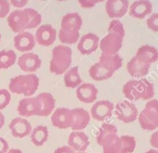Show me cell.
<instances>
[{
	"label": "cell",
	"mask_w": 158,
	"mask_h": 153,
	"mask_svg": "<svg viewBox=\"0 0 158 153\" xmlns=\"http://www.w3.org/2000/svg\"><path fill=\"white\" fill-rule=\"evenodd\" d=\"M145 153H158V151L156 150H150V151H146Z\"/></svg>",
	"instance_id": "40"
},
{
	"label": "cell",
	"mask_w": 158,
	"mask_h": 153,
	"mask_svg": "<svg viewBox=\"0 0 158 153\" xmlns=\"http://www.w3.org/2000/svg\"><path fill=\"white\" fill-rule=\"evenodd\" d=\"M18 65L23 72L31 73L41 67L42 60L37 54H34L32 52H27L22 54L19 58Z\"/></svg>",
	"instance_id": "15"
},
{
	"label": "cell",
	"mask_w": 158,
	"mask_h": 153,
	"mask_svg": "<svg viewBox=\"0 0 158 153\" xmlns=\"http://www.w3.org/2000/svg\"><path fill=\"white\" fill-rule=\"evenodd\" d=\"M34 38L39 45L49 46L56 39V31L51 24H43L37 28Z\"/></svg>",
	"instance_id": "13"
},
{
	"label": "cell",
	"mask_w": 158,
	"mask_h": 153,
	"mask_svg": "<svg viewBox=\"0 0 158 153\" xmlns=\"http://www.w3.org/2000/svg\"><path fill=\"white\" fill-rule=\"evenodd\" d=\"M17 60L16 53L13 50L0 51V69H8L15 64Z\"/></svg>",
	"instance_id": "28"
},
{
	"label": "cell",
	"mask_w": 158,
	"mask_h": 153,
	"mask_svg": "<svg viewBox=\"0 0 158 153\" xmlns=\"http://www.w3.org/2000/svg\"><path fill=\"white\" fill-rule=\"evenodd\" d=\"M10 9V4L6 0H0V19L8 15Z\"/></svg>",
	"instance_id": "32"
},
{
	"label": "cell",
	"mask_w": 158,
	"mask_h": 153,
	"mask_svg": "<svg viewBox=\"0 0 158 153\" xmlns=\"http://www.w3.org/2000/svg\"><path fill=\"white\" fill-rule=\"evenodd\" d=\"M99 37L92 33L84 34L78 43V50L82 55H89L97 50L99 46Z\"/></svg>",
	"instance_id": "19"
},
{
	"label": "cell",
	"mask_w": 158,
	"mask_h": 153,
	"mask_svg": "<svg viewBox=\"0 0 158 153\" xmlns=\"http://www.w3.org/2000/svg\"><path fill=\"white\" fill-rule=\"evenodd\" d=\"M125 36V30L123 24L118 20H111L108 27V34H106L100 42L99 47L102 54L116 55L123 46V39Z\"/></svg>",
	"instance_id": "4"
},
{
	"label": "cell",
	"mask_w": 158,
	"mask_h": 153,
	"mask_svg": "<svg viewBox=\"0 0 158 153\" xmlns=\"http://www.w3.org/2000/svg\"><path fill=\"white\" fill-rule=\"evenodd\" d=\"M72 63V49L68 46L58 45L52 50L50 72L56 75L65 73Z\"/></svg>",
	"instance_id": "8"
},
{
	"label": "cell",
	"mask_w": 158,
	"mask_h": 153,
	"mask_svg": "<svg viewBox=\"0 0 158 153\" xmlns=\"http://www.w3.org/2000/svg\"><path fill=\"white\" fill-rule=\"evenodd\" d=\"M150 143L155 149H158V132H155L152 135L150 138Z\"/></svg>",
	"instance_id": "36"
},
{
	"label": "cell",
	"mask_w": 158,
	"mask_h": 153,
	"mask_svg": "<svg viewBox=\"0 0 158 153\" xmlns=\"http://www.w3.org/2000/svg\"><path fill=\"white\" fill-rule=\"evenodd\" d=\"M65 85L69 88H77L81 85V78L79 73V67L75 66L69 68L64 75Z\"/></svg>",
	"instance_id": "27"
},
{
	"label": "cell",
	"mask_w": 158,
	"mask_h": 153,
	"mask_svg": "<svg viewBox=\"0 0 158 153\" xmlns=\"http://www.w3.org/2000/svg\"><path fill=\"white\" fill-rule=\"evenodd\" d=\"M114 105L109 100H99L94 104L91 109L92 117L99 122H104L105 120L110 118L113 114Z\"/></svg>",
	"instance_id": "14"
},
{
	"label": "cell",
	"mask_w": 158,
	"mask_h": 153,
	"mask_svg": "<svg viewBox=\"0 0 158 153\" xmlns=\"http://www.w3.org/2000/svg\"><path fill=\"white\" fill-rule=\"evenodd\" d=\"M82 26V19L78 12L64 15L61 20V27L58 32L59 41L63 44L73 45L80 38V30Z\"/></svg>",
	"instance_id": "5"
},
{
	"label": "cell",
	"mask_w": 158,
	"mask_h": 153,
	"mask_svg": "<svg viewBox=\"0 0 158 153\" xmlns=\"http://www.w3.org/2000/svg\"><path fill=\"white\" fill-rule=\"evenodd\" d=\"M11 101V94L6 89H0V111L5 109Z\"/></svg>",
	"instance_id": "30"
},
{
	"label": "cell",
	"mask_w": 158,
	"mask_h": 153,
	"mask_svg": "<svg viewBox=\"0 0 158 153\" xmlns=\"http://www.w3.org/2000/svg\"><path fill=\"white\" fill-rule=\"evenodd\" d=\"M115 114L119 121L125 124H130L137 120L139 111L132 102L129 100H122L116 105Z\"/></svg>",
	"instance_id": "11"
},
{
	"label": "cell",
	"mask_w": 158,
	"mask_h": 153,
	"mask_svg": "<svg viewBox=\"0 0 158 153\" xmlns=\"http://www.w3.org/2000/svg\"><path fill=\"white\" fill-rule=\"evenodd\" d=\"M6 153H22V151L20 150H18V149H10L7 151Z\"/></svg>",
	"instance_id": "39"
},
{
	"label": "cell",
	"mask_w": 158,
	"mask_h": 153,
	"mask_svg": "<svg viewBox=\"0 0 158 153\" xmlns=\"http://www.w3.org/2000/svg\"><path fill=\"white\" fill-rule=\"evenodd\" d=\"M49 132L46 126L44 125H38L34 129H31L30 134L31 141L37 147L43 146L48 139Z\"/></svg>",
	"instance_id": "26"
},
{
	"label": "cell",
	"mask_w": 158,
	"mask_h": 153,
	"mask_svg": "<svg viewBox=\"0 0 158 153\" xmlns=\"http://www.w3.org/2000/svg\"><path fill=\"white\" fill-rule=\"evenodd\" d=\"M120 138L119 153H132L136 149V139L131 136H122Z\"/></svg>",
	"instance_id": "29"
},
{
	"label": "cell",
	"mask_w": 158,
	"mask_h": 153,
	"mask_svg": "<svg viewBox=\"0 0 158 153\" xmlns=\"http://www.w3.org/2000/svg\"><path fill=\"white\" fill-rule=\"evenodd\" d=\"M53 126L58 129H68L71 127L73 116L71 110L67 108H58L55 110L51 117Z\"/></svg>",
	"instance_id": "12"
},
{
	"label": "cell",
	"mask_w": 158,
	"mask_h": 153,
	"mask_svg": "<svg viewBox=\"0 0 158 153\" xmlns=\"http://www.w3.org/2000/svg\"><path fill=\"white\" fill-rule=\"evenodd\" d=\"M98 95V89L93 84H81L76 89V96L78 99L83 103H92L95 101Z\"/></svg>",
	"instance_id": "22"
},
{
	"label": "cell",
	"mask_w": 158,
	"mask_h": 153,
	"mask_svg": "<svg viewBox=\"0 0 158 153\" xmlns=\"http://www.w3.org/2000/svg\"><path fill=\"white\" fill-rule=\"evenodd\" d=\"M40 80L37 75L29 73L25 75H18L9 81L8 88L11 93L24 95L27 98L32 96L38 89Z\"/></svg>",
	"instance_id": "9"
},
{
	"label": "cell",
	"mask_w": 158,
	"mask_h": 153,
	"mask_svg": "<svg viewBox=\"0 0 158 153\" xmlns=\"http://www.w3.org/2000/svg\"><path fill=\"white\" fill-rule=\"evenodd\" d=\"M56 99L50 93H41L34 98H24L19 102L17 111L20 116H42L50 115L55 110Z\"/></svg>",
	"instance_id": "1"
},
{
	"label": "cell",
	"mask_w": 158,
	"mask_h": 153,
	"mask_svg": "<svg viewBox=\"0 0 158 153\" xmlns=\"http://www.w3.org/2000/svg\"><path fill=\"white\" fill-rule=\"evenodd\" d=\"M69 147L74 151L85 152L88 146L90 145L89 138L84 132H71L68 139Z\"/></svg>",
	"instance_id": "20"
},
{
	"label": "cell",
	"mask_w": 158,
	"mask_h": 153,
	"mask_svg": "<svg viewBox=\"0 0 158 153\" xmlns=\"http://www.w3.org/2000/svg\"><path fill=\"white\" fill-rule=\"evenodd\" d=\"M151 65L143 63L139 61L135 57H133L127 64V71L129 74L136 79H142L144 78L148 73L150 70Z\"/></svg>",
	"instance_id": "24"
},
{
	"label": "cell",
	"mask_w": 158,
	"mask_h": 153,
	"mask_svg": "<svg viewBox=\"0 0 158 153\" xmlns=\"http://www.w3.org/2000/svg\"><path fill=\"white\" fill-rule=\"evenodd\" d=\"M138 121L142 129L154 131L158 127V102L156 99H151L145 105V108L138 114Z\"/></svg>",
	"instance_id": "10"
},
{
	"label": "cell",
	"mask_w": 158,
	"mask_h": 153,
	"mask_svg": "<svg viewBox=\"0 0 158 153\" xmlns=\"http://www.w3.org/2000/svg\"><path fill=\"white\" fill-rule=\"evenodd\" d=\"M123 59L118 55L102 54L99 61L89 69V75L95 81H105L111 78L114 73L122 67Z\"/></svg>",
	"instance_id": "3"
},
{
	"label": "cell",
	"mask_w": 158,
	"mask_h": 153,
	"mask_svg": "<svg viewBox=\"0 0 158 153\" xmlns=\"http://www.w3.org/2000/svg\"><path fill=\"white\" fill-rule=\"evenodd\" d=\"M0 41H1V33H0Z\"/></svg>",
	"instance_id": "41"
},
{
	"label": "cell",
	"mask_w": 158,
	"mask_h": 153,
	"mask_svg": "<svg viewBox=\"0 0 158 153\" xmlns=\"http://www.w3.org/2000/svg\"><path fill=\"white\" fill-rule=\"evenodd\" d=\"M96 142L102 147L104 153H119L120 138L118 136V128L114 125L108 123L102 124Z\"/></svg>",
	"instance_id": "7"
},
{
	"label": "cell",
	"mask_w": 158,
	"mask_h": 153,
	"mask_svg": "<svg viewBox=\"0 0 158 153\" xmlns=\"http://www.w3.org/2000/svg\"><path fill=\"white\" fill-rule=\"evenodd\" d=\"M100 2H102V1H88V0H84V1H82V0H80L79 1V3L81 4V6L82 7H84V8H89V7H94L96 4H98V3H100Z\"/></svg>",
	"instance_id": "33"
},
{
	"label": "cell",
	"mask_w": 158,
	"mask_h": 153,
	"mask_svg": "<svg viewBox=\"0 0 158 153\" xmlns=\"http://www.w3.org/2000/svg\"><path fill=\"white\" fill-rule=\"evenodd\" d=\"M139 61L151 65L152 63L156 62L158 59V51L156 47L153 46L144 45L142 46L134 56Z\"/></svg>",
	"instance_id": "25"
},
{
	"label": "cell",
	"mask_w": 158,
	"mask_h": 153,
	"mask_svg": "<svg viewBox=\"0 0 158 153\" xmlns=\"http://www.w3.org/2000/svg\"><path fill=\"white\" fill-rule=\"evenodd\" d=\"M8 150L9 148L6 140L0 137V153H6Z\"/></svg>",
	"instance_id": "34"
},
{
	"label": "cell",
	"mask_w": 158,
	"mask_h": 153,
	"mask_svg": "<svg viewBox=\"0 0 158 153\" xmlns=\"http://www.w3.org/2000/svg\"><path fill=\"white\" fill-rule=\"evenodd\" d=\"M123 94L128 100L137 101L151 100L155 96L154 85L147 79L142 78L139 80H131L127 82L123 86Z\"/></svg>",
	"instance_id": "6"
},
{
	"label": "cell",
	"mask_w": 158,
	"mask_h": 153,
	"mask_svg": "<svg viewBox=\"0 0 158 153\" xmlns=\"http://www.w3.org/2000/svg\"><path fill=\"white\" fill-rule=\"evenodd\" d=\"M147 27L155 33L158 32V14L152 13L146 20Z\"/></svg>",
	"instance_id": "31"
},
{
	"label": "cell",
	"mask_w": 158,
	"mask_h": 153,
	"mask_svg": "<svg viewBox=\"0 0 158 153\" xmlns=\"http://www.w3.org/2000/svg\"><path fill=\"white\" fill-rule=\"evenodd\" d=\"M153 11V4L148 0H139L133 2L130 7V15L133 18L143 20Z\"/></svg>",
	"instance_id": "21"
},
{
	"label": "cell",
	"mask_w": 158,
	"mask_h": 153,
	"mask_svg": "<svg viewBox=\"0 0 158 153\" xmlns=\"http://www.w3.org/2000/svg\"><path fill=\"white\" fill-rule=\"evenodd\" d=\"M78 153H85V152H78Z\"/></svg>",
	"instance_id": "42"
},
{
	"label": "cell",
	"mask_w": 158,
	"mask_h": 153,
	"mask_svg": "<svg viewBox=\"0 0 158 153\" xmlns=\"http://www.w3.org/2000/svg\"><path fill=\"white\" fill-rule=\"evenodd\" d=\"M11 134L17 138H23L29 136L31 132V125L25 118L17 117L14 118L8 125Z\"/></svg>",
	"instance_id": "17"
},
{
	"label": "cell",
	"mask_w": 158,
	"mask_h": 153,
	"mask_svg": "<svg viewBox=\"0 0 158 153\" xmlns=\"http://www.w3.org/2000/svg\"><path fill=\"white\" fill-rule=\"evenodd\" d=\"M41 22V14L33 8L13 10L7 16V24L12 32L16 33L39 27Z\"/></svg>",
	"instance_id": "2"
},
{
	"label": "cell",
	"mask_w": 158,
	"mask_h": 153,
	"mask_svg": "<svg viewBox=\"0 0 158 153\" xmlns=\"http://www.w3.org/2000/svg\"><path fill=\"white\" fill-rule=\"evenodd\" d=\"M129 5L127 0H108L106 4V11L109 18H122L128 12Z\"/></svg>",
	"instance_id": "16"
},
{
	"label": "cell",
	"mask_w": 158,
	"mask_h": 153,
	"mask_svg": "<svg viewBox=\"0 0 158 153\" xmlns=\"http://www.w3.org/2000/svg\"><path fill=\"white\" fill-rule=\"evenodd\" d=\"M73 116V123L71 125V129L75 132H79L87 127L90 123L91 116L87 111L82 108H75L71 110Z\"/></svg>",
	"instance_id": "23"
},
{
	"label": "cell",
	"mask_w": 158,
	"mask_h": 153,
	"mask_svg": "<svg viewBox=\"0 0 158 153\" xmlns=\"http://www.w3.org/2000/svg\"><path fill=\"white\" fill-rule=\"evenodd\" d=\"M5 125V116L4 114L0 111V129L4 126Z\"/></svg>",
	"instance_id": "38"
},
{
	"label": "cell",
	"mask_w": 158,
	"mask_h": 153,
	"mask_svg": "<svg viewBox=\"0 0 158 153\" xmlns=\"http://www.w3.org/2000/svg\"><path fill=\"white\" fill-rule=\"evenodd\" d=\"M28 3L27 0H22V1H15V0H11L9 2V4H11L12 6H14L15 7H24L26 4Z\"/></svg>",
	"instance_id": "37"
},
{
	"label": "cell",
	"mask_w": 158,
	"mask_h": 153,
	"mask_svg": "<svg viewBox=\"0 0 158 153\" xmlns=\"http://www.w3.org/2000/svg\"><path fill=\"white\" fill-rule=\"evenodd\" d=\"M54 153H76L73 150H71L69 146H63L60 148H57Z\"/></svg>",
	"instance_id": "35"
},
{
	"label": "cell",
	"mask_w": 158,
	"mask_h": 153,
	"mask_svg": "<svg viewBox=\"0 0 158 153\" xmlns=\"http://www.w3.org/2000/svg\"><path fill=\"white\" fill-rule=\"evenodd\" d=\"M36 41L34 35L29 32H22L14 37V46L20 52L27 53L32 50L35 46Z\"/></svg>",
	"instance_id": "18"
}]
</instances>
